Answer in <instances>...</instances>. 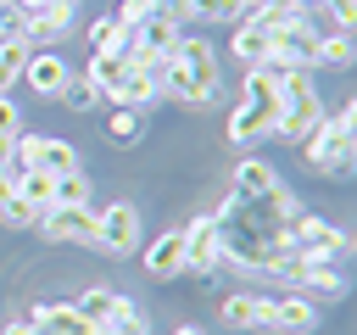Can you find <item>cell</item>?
I'll return each mask as SVG.
<instances>
[{
	"label": "cell",
	"instance_id": "cell-1",
	"mask_svg": "<svg viewBox=\"0 0 357 335\" xmlns=\"http://www.w3.org/2000/svg\"><path fill=\"white\" fill-rule=\"evenodd\" d=\"M318 123H324V100H318V89L307 84V73H301V67L279 73V112H273V128H268V134H279L284 145H307V140L318 134Z\"/></svg>",
	"mask_w": 357,
	"mask_h": 335
},
{
	"label": "cell",
	"instance_id": "cell-2",
	"mask_svg": "<svg viewBox=\"0 0 357 335\" xmlns=\"http://www.w3.org/2000/svg\"><path fill=\"white\" fill-rule=\"evenodd\" d=\"M351 134H357V106L346 100L335 117H324L318 123V134L307 140V156H312V168L318 173H329V179H346L351 173Z\"/></svg>",
	"mask_w": 357,
	"mask_h": 335
},
{
	"label": "cell",
	"instance_id": "cell-3",
	"mask_svg": "<svg viewBox=\"0 0 357 335\" xmlns=\"http://www.w3.org/2000/svg\"><path fill=\"white\" fill-rule=\"evenodd\" d=\"M273 234H279L290 251L312 257V262H340V257H346V246H351V240H346V229H335V223H324V218H312V212H301V207H296Z\"/></svg>",
	"mask_w": 357,
	"mask_h": 335
},
{
	"label": "cell",
	"instance_id": "cell-4",
	"mask_svg": "<svg viewBox=\"0 0 357 335\" xmlns=\"http://www.w3.org/2000/svg\"><path fill=\"white\" fill-rule=\"evenodd\" d=\"M167 61H173V67H178V73H184L206 100L218 95V56H212V45H206L201 34H178V45H173V56H167Z\"/></svg>",
	"mask_w": 357,
	"mask_h": 335
},
{
	"label": "cell",
	"instance_id": "cell-5",
	"mask_svg": "<svg viewBox=\"0 0 357 335\" xmlns=\"http://www.w3.org/2000/svg\"><path fill=\"white\" fill-rule=\"evenodd\" d=\"M95 246H100V251H112V257H128V251L139 246V212H134L128 201H117V207L95 212Z\"/></svg>",
	"mask_w": 357,
	"mask_h": 335
},
{
	"label": "cell",
	"instance_id": "cell-6",
	"mask_svg": "<svg viewBox=\"0 0 357 335\" xmlns=\"http://www.w3.org/2000/svg\"><path fill=\"white\" fill-rule=\"evenodd\" d=\"M178 234H184V268H190V274H212V268H218V251H223V240H229L223 223H218V212H212V218H195V223L178 229Z\"/></svg>",
	"mask_w": 357,
	"mask_h": 335
},
{
	"label": "cell",
	"instance_id": "cell-7",
	"mask_svg": "<svg viewBox=\"0 0 357 335\" xmlns=\"http://www.w3.org/2000/svg\"><path fill=\"white\" fill-rule=\"evenodd\" d=\"M33 223H39V234H45V240L95 246V212H89V207H45Z\"/></svg>",
	"mask_w": 357,
	"mask_h": 335
},
{
	"label": "cell",
	"instance_id": "cell-8",
	"mask_svg": "<svg viewBox=\"0 0 357 335\" xmlns=\"http://www.w3.org/2000/svg\"><path fill=\"white\" fill-rule=\"evenodd\" d=\"M67 78H73V67H67L56 50H28V61H22V84H28L33 95H61Z\"/></svg>",
	"mask_w": 357,
	"mask_h": 335
},
{
	"label": "cell",
	"instance_id": "cell-9",
	"mask_svg": "<svg viewBox=\"0 0 357 335\" xmlns=\"http://www.w3.org/2000/svg\"><path fill=\"white\" fill-rule=\"evenodd\" d=\"M17 151L28 156V168H45V173H78V151L67 140H33V134H17Z\"/></svg>",
	"mask_w": 357,
	"mask_h": 335
},
{
	"label": "cell",
	"instance_id": "cell-10",
	"mask_svg": "<svg viewBox=\"0 0 357 335\" xmlns=\"http://www.w3.org/2000/svg\"><path fill=\"white\" fill-rule=\"evenodd\" d=\"M318 324V307L307 296H268V329H284V335H307Z\"/></svg>",
	"mask_w": 357,
	"mask_h": 335
},
{
	"label": "cell",
	"instance_id": "cell-11",
	"mask_svg": "<svg viewBox=\"0 0 357 335\" xmlns=\"http://www.w3.org/2000/svg\"><path fill=\"white\" fill-rule=\"evenodd\" d=\"M73 307H78V318H84V324L106 329V324H117V318H123L134 302H128V296H117V290H106V285H95V290H84Z\"/></svg>",
	"mask_w": 357,
	"mask_h": 335
},
{
	"label": "cell",
	"instance_id": "cell-12",
	"mask_svg": "<svg viewBox=\"0 0 357 335\" xmlns=\"http://www.w3.org/2000/svg\"><path fill=\"white\" fill-rule=\"evenodd\" d=\"M28 329H39V335H95V324H84L73 302H45V307H33Z\"/></svg>",
	"mask_w": 357,
	"mask_h": 335
},
{
	"label": "cell",
	"instance_id": "cell-13",
	"mask_svg": "<svg viewBox=\"0 0 357 335\" xmlns=\"http://www.w3.org/2000/svg\"><path fill=\"white\" fill-rule=\"evenodd\" d=\"M100 95H112L117 106H134V112H139L145 100H156V73H145V67H123Z\"/></svg>",
	"mask_w": 357,
	"mask_h": 335
},
{
	"label": "cell",
	"instance_id": "cell-14",
	"mask_svg": "<svg viewBox=\"0 0 357 335\" xmlns=\"http://www.w3.org/2000/svg\"><path fill=\"white\" fill-rule=\"evenodd\" d=\"M268 128H273V106H262V100H240L229 112V140L234 145H257Z\"/></svg>",
	"mask_w": 357,
	"mask_h": 335
},
{
	"label": "cell",
	"instance_id": "cell-15",
	"mask_svg": "<svg viewBox=\"0 0 357 335\" xmlns=\"http://www.w3.org/2000/svg\"><path fill=\"white\" fill-rule=\"evenodd\" d=\"M223 324L229 329H268V296H257V290H234V296H223Z\"/></svg>",
	"mask_w": 357,
	"mask_h": 335
},
{
	"label": "cell",
	"instance_id": "cell-16",
	"mask_svg": "<svg viewBox=\"0 0 357 335\" xmlns=\"http://www.w3.org/2000/svg\"><path fill=\"white\" fill-rule=\"evenodd\" d=\"M67 28H73V0H50V6H39V11H28V17H22L28 45H33V39H61Z\"/></svg>",
	"mask_w": 357,
	"mask_h": 335
},
{
	"label": "cell",
	"instance_id": "cell-17",
	"mask_svg": "<svg viewBox=\"0 0 357 335\" xmlns=\"http://www.w3.org/2000/svg\"><path fill=\"white\" fill-rule=\"evenodd\" d=\"M268 190H279V173H273L262 156H245V162L234 168V195H229V201H257V195H268Z\"/></svg>",
	"mask_w": 357,
	"mask_h": 335
},
{
	"label": "cell",
	"instance_id": "cell-18",
	"mask_svg": "<svg viewBox=\"0 0 357 335\" xmlns=\"http://www.w3.org/2000/svg\"><path fill=\"white\" fill-rule=\"evenodd\" d=\"M145 274H151V279H173V274H184V234H178V229L151 240V251H145Z\"/></svg>",
	"mask_w": 357,
	"mask_h": 335
},
{
	"label": "cell",
	"instance_id": "cell-19",
	"mask_svg": "<svg viewBox=\"0 0 357 335\" xmlns=\"http://www.w3.org/2000/svg\"><path fill=\"white\" fill-rule=\"evenodd\" d=\"M17 195H22L33 212H45V207L56 201V173H45V168H28V173L17 179Z\"/></svg>",
	"mask_w": 357,
	"mask_h": 335
},
{
	"label": "cell",
	"instance_id": "cell-20",
	"mask_svg": "<svg viewBox=\"0 0 357 335\" xmlns=\"http://www.w3.org/2000/svg\"><path fill=\"white\" fill-rule=\"evenodd\" d=\"M28 50H33V45H28L22 34H6V39H0V95H6V89L22 78V61H28Z\"/></svg>",
	"mask_w": 357,
	"mask_h": 335
},
{
	"label": "cell",
	"instance_id": "cell-21",
	"mask_svg": "<svg viewBox=\"0 0 357 335\" xmlns=\"http://www.w3.org/2000/svg\"><path fill=\"white\" fill-rule=\"evenodd\" d=\"M139 134H145V117H139L134 106H117V112L106 117V140H112V145H134Z\"/></svg>",
	"mask_w": 357,
	"mask_h": 335
},
{
	"label": "cell",
	"instance_id": "cell-22",
	"mask_svg": "<svg viewBox=\"0 0 357 335\" xmlns=\"http://www.w3.org/2000/svg\"><path fill=\"white\" fill-rule=\"evenodd\" d=\"M346 61H351V34H324L312 67H346Z\"/></svg>",
	"mask_w": 357,
	"mask_h": 335
},
{
	"label": "cell",
	"instance_id": "cell-23",
	"mask_svg": "<svg viewBox=\"0 0 357 335\" xmlns=\"http://www.w3.org/2000/svg\"><path fill=\"white\" fill-rule=\"evenodd\" d=\"M50 207H89V179H84V168L56 179V201H50Z\"/></svg>",
	"mask_w": 357,
	"mask_h": 335
},
{
	"label": "cell",
	"instance_id": "cell-24",
	"mask_svg": "<svg viewBox=\"0 0 357 335\" xmlns=\"http://www.w3.org/2000/svg\"><path fill=\"white\" fill-rule=\"evenodd\" d=\"M33 218H39V212H33L17 190H6V184H0V223H6V229H28Z\"/></svg>",
	"mask_w": 357,
	"mask_h": 335
},
{
	"label": "cell",
	"instance_id": "cell-25",
	"mask_svg": "<svg viewBox=\"0 0 357 335\" xmlns=\"http://www.w3.org/2000/svg\"><path fill=\"white\" fill-rule=\"evenodd\" d=\"M56 100H67L73 112H95V106H100V84H89V78H67V89H61Z\"/></svg>",
	"mask_w": 357,
	"mask_h": 335
},
{
	"label": "cell",
	"instance_id": "cell-26",
	"mask_svg": "<svg viewBox=\"0 0 357 335\" xmlns=\"http://www.w3.org/2000/svg\"><path fill=\"white\" fill-rule=\"evenodd\" d=\"M123 45H128V28H117L112 17L89 22V50H123Z\"/></svg>",
	"mask_w": 357,
	"mask_h": 335
},
{
	"label": "cell",
	"instance_id": "cell-27",
	"mask_svg": "<svg viewBox=\"0 0 357 335\" xmlns=\"http://www.w3.org/2000/svg\"><path fill=\"white\" fill-rule=\"evenodd\" d=\"M184 6H190V17H206V22H229L245 11V0H184Z\"/></svg>",
	"mask_w": 357,
	"mask_h": 335
},
{
	"label": "cell",
	"instance_id": "cell-28",
	"mask_svg": "<svg viewBox=\"0 0 357 335\" xmlns=\"http://www.w3.org/2000/svg\"><path fill=\"white\" fill-rule=\"evenodd\" d=\"M123 67H128V61H123V50H95V61H89V84H100V89H106Z\"/></svg>",
	"mask_w": 357,
	"mask_h": 335
},
{
	"label": "cell",
	"instance_id": "cell-29",
	"mask_svg": "<svg viewBox=\"0 0 357 335\" xmlns=\"http://www.w3.org/2000/svg\"><path fill=\"white\" fill-rule=\"evenodd\" d=\"M156 11V0H117V11H112V22L117 28H139L145 17Z\"/></svg>",
	"mask_w": 357,
	"mask_h": 335
},
{
	"label": "cell",
	"instance_id": "cell-30",
	"mask_svg": "<svg viewBox=\"0 0 357 335\" xmlns=\"http://www.w3.org/2000/svg\"><path fill=\"white\" fill-rule=\"evenodd\" d=\"M318 6H324V17H329L335 28L351 34V22H357V0H318Z\"/></svg>",
	"mask_w": 357,
	"mask_h": 335
},
{
	"label": "cell",
	"instance_id": "cell-31",
	"mask_svg": "<svg viewBox=\"0 0 357 335\" xmlns=\"http://www.w3.org/2000/svg\"><path fill=\"white\" fill-rule=\"evenodd\" d=\"M95 335H145V313H139V307H128L117 324H106V329H95Z\"/></svg>",
	"mask_w": 357,
	"mask_h": 335
},
{
	"label": "cell",
	"instance_id": "cell-32",
	"mask_svg": "<svg viewBox=\"0 0 357 335\" xmlns=\"http://www.w3.org/2000/svg\"><path fill=\"white\" fill-rule=\"evenodd\" d=\"M17 123H22L17 100H11V95H0V140H17Z\"/></svg>",
	"mask_w": 357,
	"mask_h": 335
},
{
	"label": "cell",
	"instance_id": "cell-33",
	"mask_svg": "<svg viewBox=\"0 0 357 335\" xmlns=\"http://www.w3.org/2000/svg\"><path fill=\"white\" fill-rule=\"evenodd\" d=\"M251 6H273V11H290V6H301V0H251Z\"/></svg>",
	"mask_w": 357,
	"mask_h": 335
},
{
	"label": "cell",
	"instance_id": "cell-34",
	"mask_svg": "<svg viewBox=\"0 0 357 335\" xmlns=\"http://www.w3.org/2000/svg\"><path fill=\"white\" fill-rule=\"evenodd\" d=\"M173 335H206V329H201V324H184V329H173Z\"/></svg>",
	"mask_w": 357,
	"mask_h": 335
},
{
	"label": "cell",
	"instance_id": "cell-35",
	"mask_svg": "<svg viewBox=\"0 0 357 335\" xmlns=\"http://www.w3.org/2000/svg\"><path fill=\"white\" fill-rule=\"evenodd\" d=\"M6 151H11V140H0V162H6Z\"/></svg>",
	"mask_w": 357,
	"mask_h": 335
},
{
	"label": "cell",
	"instance_id": "cell-36",
	"mask_svg": "<svg viewBox=\"0 0 357 335\" xmlns=\"http://www.w3.org/2000/svg\"><path fill=\"white\" fill-rule=\"evenodd\" d=\"M0 6H11V0H0Z\"/></svg>",
	"mask_w": 357,
	"mask_h": 335
},
{
	"label": "cell",
	"instance_id": "cell-37",
	"mask_svg": "<svg viewBox=\"0 0 357 335\" xmlns=\"http://www.w3.org/2000/svg\"><path fill=\"white\" fill-rule=\"evenodd\" d=\"M33 335H39V329H33Z\"/></svg>",
	"mask_w": 357,
	"mask_h": 335
},
{
	"label": "cell",
	"instance_id": "cell-38",
	"mask_svg": "<svg viewBox=\"0 0 357 335\" xmlns=\"http://www.w3.org/2000/svg\"><path fill=\"white\" fill-rule=\"evenodd\" d=\"M73 6H78V0H73Z\"/></svg>",
	"mask_w": 357,
	"mask_h": 335
}]
</instances>
